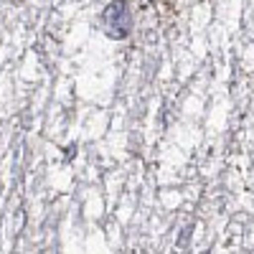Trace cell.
Masks as SVG:
<instances>
[{
    "label": "cell",
    "mask_w": 254,
    "mask_h": 254,
    "mask_svg": "<svg viewBox=\"0 0 254 254\" xmlns=\"http://www.w3.org/2000/svg\"><path fill=\"white\" fill-rule=\"evenodd\" d=\"M102 26H104V33L115 41L127 38V33L132 28L130 3H127V0H112V3L102 10Z\"/></svg>",
    "instance_id": "obj_1"
}]
</instances>
